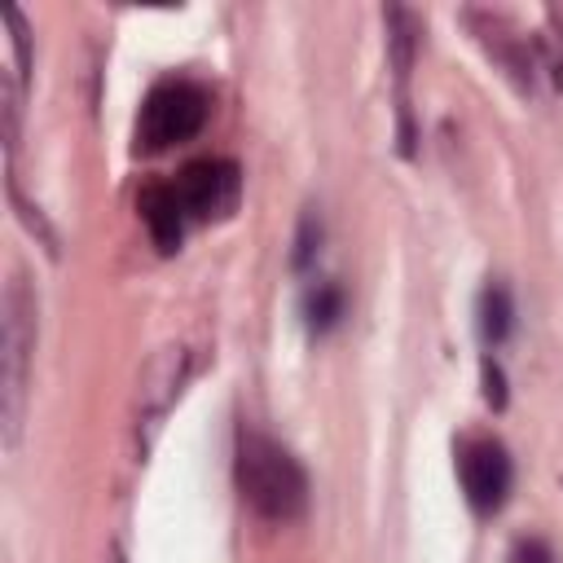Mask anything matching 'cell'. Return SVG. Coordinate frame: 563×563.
<instances>
[{"mask_svg":"<svg viewBox=\"0 0 563 563\" xmlns=\"http://www.w3.org/2000/svg\"><path fill=\"white\" fill-rule=\"evenodd\" d=\"M0 312H4L0 321V422H4V444L13 449L22 431L31 356H35V295L22 273L9 277Z\"/></svg>","mask_w":563,"mask_h":563,"instance_id":"2","label":"cell"},{"mask_svg":"<svg viewBox=\"0 0 563 563\" xmlns=\"http://www.w3.org/2000/svg\"><path fill=\"white\" fill-rule=\"evenodd\" d=\"M510 325H515V303H510V290L501 286V282H488L484 286V295H479V334H484V343H501L506 334H510Z\"/></svg>","mask_w":563,"mask_h":563,"instance_id":"9","label":"cell"},{"mask_svg":"<svg viewBox=\"0 0 563 563\" xmlns=\"http://www.w3.org/2000/svg\"><path fill=\"white\" fill-rule=\"evenodd\" d=\"M317 246H321V224H317L312 216H303L299 238H295V268H303V264L317 255Z\"/></svg>","mask_w":563,"mask_h":563,"instance_id":"12","label":"cell"},{"mask_svg":"<svg viewBox=\"0 0 563 563\" xmlns=\"http://www.w3.org/2000/svg\"><path fill=\"white\" fill-rule=\"evenodd\" d=\"M462 488L475 515H493L510 493V457L497 440H466L457 453Z\"/></svg>","mask_w":563,"mask_h":563,"instance_id":"6","label":"cell"},{"mask_svg":"<svg viewBox=\"0 0 563 563\" xmlns=\"http://www.w3.org/2000/svg\"><path fill=\"white\" fill-rule=\"evenodd\" d=\"M238 493L264 519H295L308 506V475L299 457L264 431L238 435Z\"/></svg>","mask_w":563,"mask_h":563,"instance_id":"1","label":"cell"},{"mask_svg":"<svg viewBox=\"0 0 563 563\" xmlns=\"http://www.w3.org/2000/svg\"><path fill=\"white\" fill-rule=\"evenodd\" d=\"M136 211H141V220H145V229H150V242L163 251V255H172V251H180V238H185V207H180V194H176V185H145L141 194H136Z\"/></svg>","mask_w":563,"mask_h":563,"instance_id":"7","label":"cell"},{"mask_svg":"<svg viewBox=\"0 0 563 563\" xmlns=\"http://www.w3.org/2000/svg\"><path fill=\"white\" fill-rule=\"evenodd\" d=\"M185 378H189V352H185V347H163V352L145 365V374H141V409H136L141 453L150 449V440H154L158 422L167 418L172 400L180 396Z\"/></svg>","mask_w":563,"mask_h":563,"instance_id":"5","label":"cell"},{"mask_svg":"<svg viewBox=\"0 0 563 563\" xmlns=\"http://www.w3.org/2000/svg\"><path fill=\"white\" fill-rule=\"evenodd\" d=\"M515 563H554V559H550L545 541H519V550H515Z\"/></svg>","mask_w":563,"mask_h":563,"instance_id":"14","label":"cell"},{"mask_svg":"<svg viewBox=\"0 0 563 563\" xmlns=\"http://www.w3.org/2000/svg\"><path fill=\"white\" fill-rule=\"evenodd\" d=\"M110 563H123V550L119 545H110Z\"/></svg>","mask_w":563,"mask_h":563,"instance_id":"15","label":"cell"},{"mask_svg":"<svg viewBox=\"0 0 563 563\" xmlns=\"http://www.w3.org/2000/svg\"><path fill=\"white\" fill-rule=\"evenodd\" d=\"M484 400L493 405V409H501L506 405V374H501V365L493 361V356H484Z\"/></svg>","mask_w":563,"mask_h":563,"instance_id":"13","label":"cell"},{"mask_svg":"<svg viewBox=\"0 0 563 563\" xmlns=\"http://www.w3.org/2000/svg\"><path fill=\"white\" fill-rule=\"evenodd\" d=\"M343 308H347V295H343L339 282H317L303 295V317H308V330H317V334L334 330L339 317H343Z\"/></svg>","mask_w":563,"mask_h":563,"instance_id":"10","label":"cell"},{"mask_svg":"<svg viewBox=\"0 0 563 563\" xmlns=\"http://www.w3.org/2000/svg\"><path fill=\"white\" fill-rule=\"evenodd\" d=\"M176 194L189 220H220L238 207L242 172L233 158H194L176 176Z\"/></svg>","mask_w":563,"mask_h":563,"instance_id":"4","label":"cell"},{"mask_svg":"<svg viewBox=\"0 0 563 563\" xmlns=\"http://www.w3.org/2000/svg\"><path fill=\"white\" fill-rule=\"evenodd\" d=\"M207 110H211L207 88H198L189 79H167V84L150 88L141 119H136V150L158 154V150H172L189 136H198L207 123Z\"/></svg>","mask_w":563,"mask_h":563,"instance_id":"3","label":"cell"},{"mask_svg":"<svg viewBox=\"0 0 563 563\" xmlns=\"http://www.w3.org/2000/svg\"><path fill=\"white\" fill-rule=\"evenodd\" d=\"M4 22L13 31V62H18V88L26 84V70H31V40H26V22L18 9H4Z\"/></svg>","mask_w":563,"mask_h":563,"instance_id":"11","label":"cell"},{"mask_svg":"<svg viewBox=\"0 0 563 563\" xmlns=\"http://www.w3.org/2000/svg\"><path fill=\"white\" fill-rule=\"evenodd\" d=\"M387 53H391V70H396V88H400V110H405V84L413 70V48H418V22L409 9H387Z\"/></svg>","mask_w":563,"mask_h":563,"instance_id":"8","label":"cell"}]
</instances>
